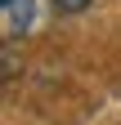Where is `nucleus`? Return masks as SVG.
Instances as JSON below:
<instances>
[{
	"label": "nucleus",
	"instance_id": "f257e3e1",
	"mask_svg": "<svg viewBox=\"0 0 121 125\" xmlns=\"http://www.w3.org/2000/svg\"><path fill=\"white\" fill-rule=\"evenodd\" d=\"M45 5L49 0H0V27H5V45L27 40L45 18Z\"/></svg>",
	"mask_w": 121,
	"mask_h": 125
},
{
	"label": "nucleus",
	"instance_id": "f03ea898",
	"mask_svg": "<svg viewBox=\"0 0 121 125\" xmlns=\"http://www.w3.org/2000/svg\"><path fill=\"white\" fill-rule=\"evenodd\" d=\"M90 5H94V0H49V9H58V13H81Z\"/></svg>",
	"mask_w": 121,
	"mask_h": 125
}]
</instances>
